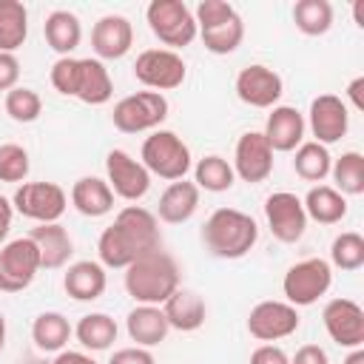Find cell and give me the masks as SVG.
<instances>
[{
  "instance_id": "cell-1",
  "label": "cell",
  "mask_w": 364,
  "mask_h": 364,
  "mask_svg": "<svg viewBox=\"0 0 364 364\" xmlns=\"http://www.w3.org/2000/svg\"><path fill=\"white\" fill-rule=\"evenodd\" d=\"M159 247H162V236H159L156 213H151L142 205L122 208L114 216V222L100 233V242H97L100 264L122 267V270L131 262H136L139 256L159 250Z\"/></svg>"
},
{
  "instance_id": "cell-2",
  "label": "cell",
  "mask_w": 364,
  "mask_h": 364,
  "mask_svg": "<svg viewBox=\"0 0 364 364\" xmlns=\"http://www.w3.org/2000/svg\"><path fill=\"white\" fill-rule=\"evenodd\" d=\"M48 80L57 94L77 97L85 105H105L114 94V80L97 57H60L54 60Z\"/></svg>"
},
{
  "instance_id": "cell-3",
  "label": "cell",
  "mask_w": 364,
  "mask_h": 364,
  "mask_svg": "<svg viewBox=\"0 0 364 364\" xmlns=\"http://www.w3.org/2000/svg\"><path fill=\"white\" fill-rule=\"evenodd\" d=\"M125 290L136 304L162 307L179 290V267L171 253L151 250L125 267Z\"/></svg>"
},
{
  "instance_id": "cell-4",
  "label": "cell",
  "mask_w": 364,
  "mask_h": 364,
  "mask_svg": "<svg viewBox=\"0 0 364 364\" xmlns=\"http://www.w3.org/2000/svg\"><path fill=\"white\" fill-rule=\"evenodd\" d=\"M256 239V219L236 208H216L202 228V242L216 259H242L253 250Z\"/></svg>"
},
{
  "instance_id": "cell-5",
  "label": "cell",
  "mask_w": 364,
  "mask_h": 364,
  "mask_svg": "<svg viewBox=\"0 0 364 364\" xmlns=\"http://www.w3.org/2000/svg\"><path fill=\"white\" fill-rule=\"evenodd\" d=\"M139 162L151 176L176 182V179H185V173L191 171V148L173 131L156 128L151 136H145Z\"/></svg>"
},
{
  "instance_id": "cell-6",
  "label": "cell",
  "mask_w": 364,
  "mask_h": 364,
  "mask_svg": "<svg viewBox=\"0 0 364 364\" xmlns=\"http://www.w3.org/2000/svg\"><path fill=\"white\" fill-rule=\"evenodd\" d=\"M145 20H148V28L154 31V37L162 46H168L171 51L191 46L199 34L193 11L182 0H151L145 9Z\"/></svg>"
},
{
  "instance_id": "cell-7",
  "label": "cell",
  "mask_w": 364,
  "mask_h": 364,
  "mask_svg": "<svg viewBox=\"0 0 364 364\" xmlns=\"http://www.w3.org/2000/svg\"><path fill=\"white\" fill-rule=\"evenodd\" d=\"M333 284V267L327 259H301L293 267H287L284 279H282V290L287 304L293 307H310L316 304Z\"/></svg>"
},
{
  "instance_id": "cell-8",
  "label": "cell",
  "mask_w": 364,
  "mask_h": 364,
  "mask_svg": "<svg viewBox=\"0 0 364 364\" xmlns=\"http://www.w3.org/2000/svg\"><path fill=\"white\" fill-rule=\"evenodd\" d=\"M168 117V100L159 91H136L122 97L114 105L111 122L122 134H142V131H156Z\"/></svg>"
},
{
  "instance_id": "cell-9",
  "label": "cell",
  "mask_w": 364,
  "mask_h": 364,
  "mask_svg": "<svg viewBox=\"0 0 364 364\" xmlns=\"http://www.w3.org/2000/svg\"><path fill=\"white\" fill-rule=\"evenodd\" d=\"M11 205L20 216L34 219L37 225H48V222H60V216L65 213L68 193L57 182H23L14 191Z\"/></svg>"
},
{
  "instance_id": "cell-10",
  "label": "cell",
  "mask_w": 364,
  "mask_h": 364,
  "mask_svg": "<svg viewBox=\"0 0 364 364\" xmlns=\"http://www.w3.org/2000/svg\"><path fill=\"white\" fill-rule=\"evenodd\" d=\"M40 273V253L28 236L0 245V290L20 293Z\"/></svg>"
},
{
  "instance_id": "cell-11",
  "label": "cell",
  "mask_w": 364,
  "mask_h": 364,
  "mask_svg": "<svg viewBox=\"0 0 364 364\" xmlns=\"http://www.w3.org/2000/svg\"><path fill=\"white\" fill-rule=\"evenodd\" d=\"M185 60L171 48H145L134 63V77L151 91H173L185 82Z\"/></svg>"
},
{
  "instance_id": "cell-12",
  "label": "cell",
  "mask_w": 364,
  "mask_h": 364,
  "mask_svg": "<svg viewBox=\"0 0 364 364\" xmlns=\"http://www.w3.org/2000/svg\"><path fill=\"white\" fill-rule=\"evenodd\" d=\"M105 182L114 191V196L125 199V202H139L148 191H151V173L145 171V165L139 159H134L128 151L114 148L105 156Z\"/></svg>"
},
{
  "instance_id": "cell-13",
  "label": "cell",
  "mask_w": 364,
  "mask_h": 364,
  "mask_svg": "<svg viewBox=\"0 0 364 364\" xmlns=\"http://www.w3.org/2000/svg\"><path fill=\"white\" fill-rule=\"evenodd\" d=\"M299 324H301L299 310L287 301H259L247 313V333L264 344H273V341L293 336L299 330Z\"/></svg>"
},
{
  "instance_id": "cell-14",
  "label": "cell",
  "mask_w": 364,
  "mask_h": 364,
  "mask_svg": "<svg viewBox=\"0 0 364 364\" xmlns=\"http://www.w3.org/2000/svg\"><path fill=\"white\" fill-rule=\"evenodd\" d=\"M264 219H267V228L270 233L284 242V245H293L304 236L307 230V213H304V205L296 193L290 191H276L264 199Z\"/></svg>"
},
{
  "instance_id": "cell-15",
  "label": "cell",
  "mask_w": 364,
  "mask_h": 364,
  "mask_svg": "<svg viewBox=\"0 0 364 364\" xmlns=\"http://www.w3.org/2000/svg\"><path fill=\"white\" fill-rule=\"evenodd\" d=\"M321 321L327 336L347 350L364 344V310L353 299H330L321 310Z\"/></svg>"
},
{
  "instance_id": "cell-16",
  "label": "cell",
  "mask_w": 364,
  "mask_h": 364,
  "mask_svg": "<svg viewBox=\"0 0 364 364\" xmlns=\"http://www.w3.org/2000/svg\"><path fill=\"white\" fill-rule=\"evenodd\" d=\"M284 94L282 77L267 65H247L236 74V97L250 108H276Z\"/></svg>"
},
{
  "instance_id": "cell-17",
  "label": "cell",
  "mask_w": 364,
  "mask_h": 364,
  "mask_svg": "<svg viewBox=\"0 0 364 364\" xmlns=\"http://www.w3.org/2000/svg\"><path fill=\"white\" fill-rule=\"evenodd\" d=\"M310 131H313V142L318 145H333L338 142L347 128H350V114H347V102L336 94H318L313 97L310 102V114H307V122Z\"/></svg>"
},
{
  "instance_id": "cell-18",
  "label": "cell",
  "mask_w": 364,
  "mask_h": 364,
  "mask_svg": "<svg viewBox=\"0 0 364 364\" xmlns=\"http://www.w3.org/2000/svg\"><path fill=\"white\" fill-rule=\"evenodd\" d=\"M233 173L250 185H259L273 173V148L262 131H247L239 136L233 151Z\"/></svg>"
},
{
  "instance_id": "cell-19",
  "label": "cell",
  "mask_w": 364,
  "mask_h": 364,
  "mask_svg": "<svg viewBox=\"0 0 364 364\" xmlns=\"http://www.w3.org/2000/svg\"><path fill=\"white\" fill-rule=\"evenodd\" d=\"M134 46V26L122 14H105L91 28V48L97 60H122Z\"/></svg>"
},
{
  "instance_id": "cell-20",
  "label": "cell",
  "mask_w": 364,
  "mask_h": 364,
  "mask_svg": "<svg viewBox=\"0 0 364 364\" xmlns=\"http://www.w3.org/2000/svg\"><path fill=\"white\" fill-rule=\"evenodd\" d=\"M304 128L307 125H304L301 111H296L293 105H276V108H270L262 134H264L267 145L273 148V154L276 151L287 154V151H296L304 142Z\"/></svg>"
},
{
  "instance_id": "cell-21",
  "label": "cell",
  "mask_w": 364,
  "mask_h": 364,
  "mask_svg": "<svg viewBox=\"0 0 364 364\" xmlns=\"http://www.w3.org/2000/svg\"><path fill=\"white\" fill-rule=\"evenodd\" d=\"M28 239L37 245L40 253V270H57L63 267L71 253H74V242L68 236V230L60 222H48V225H37L28 230Z\"/></svg>"
},
{
  "instance_id": "cell-22",
  "label": "cell",
  "mask_w": 364,
  "mask_h": 364,
  "mask_svg": "<svg viewBox=\"0 0 364 364\" xmlns=\"http://www.w3.org/2000/svg\"><path fill=\"white\" fill-rule=\"evenodd\" d=\"M108 287V276L105 267L100 262L82 259L68 264L65 276H63V290L74 299V301H97Z\"/></svg>"
},
{
  "instance_id": "cell-23",
  "label": "cell",
  "mask_w": 364,
  "mask_h": 364,
  "mask_svg": "<svg viewBox=\"0 0 364 364\" xmlns=\"http://www.w3.org/2000/svg\"><path fill=\"white\" fill-rule=\"evenodd\" d=\"M125 330L131 336V341H136V347H156L165 341L168 336V318L162 313V307L156 304H136L128 316H125Z\"/></svg>"
},
{
  "instance_id": "cell-24",
  "label": "cell",
  "mask_w": 364,
  "mask_h": 364,
  "mask_svg": "<svg viewBox=\"0 0 364 364\" xmlns=\"http://www.w3.org/2000/svg\"><path fill=\"white\" fill-rule=\"evenodd\" d=\"M196 208H199V188L188 179H176L162 191L156 216L165 225H182L196 213Z\"/></svg>"
},
{
  "instance_id": "cell-25",
  "label": "cell",
  "mask_w": 364,
  "mask_h": 364,
  "mask_svg": "<svg viewBox=\"0 0 364 364\" xmlns=\"http://www.w3.org/2000/svg\"><path fill=\"white\" fill-rule=\"evenodd\" d=\"M162 313L168 318V327L171 330H179V333H193L205 324V316H208V307H205V299L193 290H185L179 287L165 304H162Z\"/></svg>"
},
{
  "instance_id": "cell-26",
  "label": "cell",
  "mask_w": 364,
  "mask_h": 364,
  "mask_svg": "<svg viewBox=\"0 0 364 364\" xmlns=\"http://www.w3.org/2000/svg\"><path fill=\"white\" fill-rule=\"evenodd\" d=\"M43 34H46V43L51 51H57L60 57H71V51L82 40V26H80V17L74 11L54 9L43 23Z\"/></svg>"
},
{
  "instance_id": "cell-27",
  "label": "cell",
  "mask_w": 364,
  "mask_h": 364,
  "mask_svg": "<svg viewBox=\"0 0 364 364\" xmlns=\"http://www.w3.org/2000/svg\"><path fill=\"white\" fill-rule=\"evenodd\" d=\"M71 205L82 216L97 219V216H105L114 210V191L100 176H82L71 185Z\"/></svg>"
},
{
  "instance_id": "cell-28",
  "label": "cell",
  "mask_w": 364,
  "mask_h": 364,
  "mask_svg": "<svg viewBox=\"0 0 364 364\" xmlns=\"http://www.w3.org/2000/svg\"><path fill=\"white\" fill-rule=\"evenodd\" d=\"M307 219L318 225H336L347 216V196H341L333 185H313L301 199Z\"/></svg>"
},
{
  "instance_id": "cell-29",
  "label": "cell",
  "mask_w": 364,
  "mask_h": 364,
  "mask_svg": "<svg viewBox=\"0 0 364 364\" xmlns=\"http://www.w3.org/2000/svg\"><path fill=\"white\" fill-rule=\"evenodd\" d=\"M71 333H74V330H71L68 318H65L63 313H57V310L40 313V316L34 318V324H31V341H34L37 350H43V353H60V350H65Z\"/></svg>"
},
{
  "instance_id": "cell-30",
  "label": "cell",
  "mask_w": 364,
  "mask_h": 364,
  "mask_svg": "<svg viewBox=\"0 0 364 364\" xmlns=\"http://www.w3.org/2000/svg\"><path fill=\"white\" fill-rule=\"evenodd\" d=\"M28 37V11L20 0H0V51L14 54Z\"/></svg>"
},
{
  "instance_id": "cell-31",
  "label": "cell",
  "mask_w": 364,
  "mask_h": 364,
  "mask_svg": "<svg viewBox=\"0 0 364 364\" xmlns=\"http://www.w3.org/2000/svg\"><path fill=\"white\" fill-rule=\"evenodd\" d=\"M74 336L85 350L102 353L117 341V321L108 313H88V316H82L77 321Z\"/></svg>"
},
{
  "instance_id": "cell-32",
  "label": "cell",
  "mask_w": 364,
  "mask_h": 364,
  "mask_svg": "<svg viewBox=\"0 0 364 364\" xmlns=\"http://www.w3.org/2000/svg\"><path fill=\"white\" fill-rule=\"evenodd\" d=\"M236 182V173H233V165L219 156V154H208L196 162L193 168V185L199 191H210V193H222V191H230Z\"/></svg>"
},
{
  "instance_id": "cell-33",
  "label": "cell",
  "mask_w": 364,
  "mask_h": 364,
  "mask_svg": "<svg viewBox=\"0 0 364 364\" xmlns=\"http://www.w3.org/2000/svg\"><path fill=\"white\" fill-rule=\"evenodd\" d=\"M330 176H333V188L341 196H361L364 193V156L358 151H347L338 159H333L330 165Z\"/></svg>"
},
{
  "instance_id": "cell-34",
  "label": "cell",
  "mask_w": 364,
  "mask_h": 364,
  "mask_svg": "<svg viewBox=\"0 0 364 364\" xmlns=\"http://www.w3.org/2000/svg\"><path fill=\"white\" fill-rule=\"evenodd\" d=\"M330 165H333V156L327 151V145H318V142H301L296 148V156H293V171L304 179V182H321L324 176H330Z\"/></svg>"
},
{
  "instance_id": "cell-35",
  "label": "cell",
  "mask_w": 364,
  "mask_h": 364,
  "mask_svg": "<svg viewBox=\"0 0 364 364\" xmlns=\"http://www.w3.org/2000/svg\"><path fill=\"white\" fill-rule=\"evenodd\" d=\"M293 23L307 37H321L333 26V6L327 0H299L293 6Z\"/></svg>"
},
{
  "instance_id": "cell-36",
  "label": "cell",
  "mask_w": 364,
  "mask_h": 364,
  "mask_svg": "<svg viewBox=\"0 0 364 364\" xmlns=\"http://www.w3.org/2000/svg\"><path fill=\"white\" fill-rule=\"evenodd\" d=\"M199 37H202V43L210 54H233L245 40V23H242L239 14H233L225 23L199 28Z\"/></svg>"
},
{
  "instance_id": "cell-37",
  "label": "cell",
  "mask_w": 364,
  "mask_h": 364,
  "mask_svg": "<svg viewBox=\"0 0 364 364\" xmlns=\"http://www.w3.org/2000/svg\"><path fill=\"white\" fill-rule=\"evenodd\" d=\"M364 264V236L355 230H344L330 245V267L358 270Z\"/></svg>"
},
{
  "instance_id": "cell-38",
  "label": "cell",
  "mask_w": 364,
  "mask_h": 364,
  "mask_svg": "<svg viewBox=\"0 0 364 364\" xmlns=\"http://www.w3.org/2000/svg\"><path fill=\"white\" fill-rule=\"evenodd\" d=\"M3 108H6V114H9L14 122H23V125H28V122L40 119V114H43V100H40V94H37L34 88L17 85V88L6 91Z\"/></svg>"
},
{
  "instance_id": "cell-39",
  "label": "cell",
  "mask_w": 364,
  "mask_h": 364,
  "mask_svg": "<svg viewBox=\"0 0 364 364\" xmlns=\"http://www.w3.org/2000/svg\"><path fill=\"white\" fill-rule=\"evenodd\" d=\"M28 151L17 142H3L0 145V182H26L28 176Z\"/></svg>"
},
{
  "instance_id": "cell-40",
  "label": "cell",
  "mask_w": 364,
  "mask_h": 364,
  "mask_svg": "<svg viewBox=\"0 0 364 364\" xmlns=\"http://www.w3.org/2000/svg\"><path fill=\"white\" fill-rule=\"evenodd\" d=\"M17 80H20V60L14 54L0 51V91L17 88Z\"/></svg>"
},
{
  "instance_id": "cell-41",
  "label": "cell",
  "mask_w": 364,
  "mask_h": 364,
  "mask_svg": "<svg viewBox=\"0 0 364 364\" xmlns=\"http://www.w3.org/2000/svg\"><path fill=\"white\" fill-rule=\"evenodd\" d=\"M108 364H156V358L145 347H122L108 358Z\"/></svg>"
},
{
  "instance_id": "cell-42",
  "label": "cell",
  "mask_w": 364,
  "mask_h": 364,
  "mask_svg": "<svg viewBox=\"0 0 364 364\" xmlns=\"http://www.w3.org/2000/svg\"><path fill=\"white\" fill-rule=\"evenodd\" d=\"M250 364H290V355L276 344H259L250 353Z\"/></svg>"
},
{
  "instance_id": "cell-43",
  "label": "cell",
  "mask_w": 364,
  "mask_h": 364,
  "mask_svg": "<svg viewBox=\"0 0 364 364\" xmlns=\"http://www.w3.org/2000/svg\"><path fill=\"white\" fill-rule=\"evenodd\" d=\"M290 364H330V358H327V353L318 344H304V347L296 350Z\"/></svg>"
},
{
  "instance_id": "cell-44",
  "label": "cell",
  "mask_w": 364,
  "mask_h": 364,
  "mask_svg": "<svg viewBox=\"0 0 364 364\" xmlns=\"http://www.w3.org/2000/svg\"><path fill=\"white\" fill-rule=\"evenodd\" d=\"M11 219H14V205H11V199H6L0 193V245L6 242V236L11 230Z\"/></svg>"
},
{
  "instance_id": "cell-45",
  "label": "cell",
  "mask_w": 364,
  "mask_h": 364,
  "mask_svg": "<svg viewBox=\"0 0 364 364\" xmlns=\"http://www.w3.org/2000/svg\"><path fill=\"white\" fill-rule=\"evenodd\" d=\"M51 364H97V361L82 350H60Z\"/></svg>"
},
{
  "instance_id": "cell-46",
  "label": "cell",
  "mask_w": 364,
  "mask_h": 364,
  "mask_svg": "<svg viewBox=\"0 0 364 364\" xmlns=\"http://www.w3.org/2000/svg\"><path fill=\"white\" fill-rule=\"evenodd\" d=\"M347 100L353 102L355 111H364V77H355V80L347 85Z\"/></svg>"
},
{
  "instance_id": "cell-47",
  "label": "cell",
  "mask_w": 364,
  "mask_h": 364,
  "mask_svg": "<svg viewBox=\"0 0 364 364\" xmlns=\"http://www.w3.org/2000/svg\"><path fill=\"white\" fill-rule=\"evenodd\" d=\"M344 364H364V350H361V347H355V350L344 358Z\"/></svg>"
},
{
  "instance_id": "cell-48",
  "label": "cell",
  "mask_w": 364,
  "mask_h": 364,
  "mask_svg": "<svg viewBox=\"0 0 364 364\" xmlns=\"http://www.w3.org/2000/svg\"><path fill=\"white\" fill-rule=\"evenodd\" d=\"M3 347H6V318L0 313V353H3Z\"/></svg>"
}]
</instances>
